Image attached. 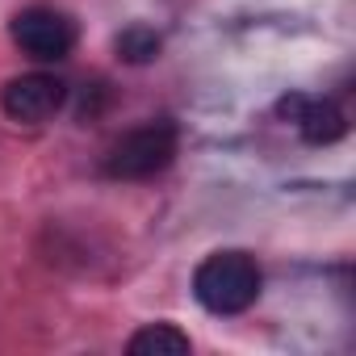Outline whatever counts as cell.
<instances>
[{
    "label": "cell",
    "mask_w": 356,
    "mask_h": 356,
    "mask_svg": "<svg viewBox=\"0 0 356 356\" xmlns=\"http://www.w3.org/2000/svg\"><path fill=\"white\" fill-rule=\"evenodd\" d=\"M260 264L248 252H214L193 273V298L210 314H243L260 298Z\"/></svg>",
    "instance_id": "6da1fadb"
},
{
    "label": "cell",
    "mask_w": 356,
    "mask_h": 356,
    "mask_svg": "<svg viewBox=\"0 0 356 356\" xmlns=\"http://www.w3.org/2000/svg\"><path fill=\"white\" fill-rule=\"evenodd\" d=\"M176 147H181V134H176V126L168 118L143 122L109 147L105 176H113V181H151V176H159L176 159Z\"/></svg>",
    "instance_id": "7a4b0ae2"
},
{
    "label": "cell",
    "mask_w": 356,
    "mask_h": 356,
    "mask_svg": "<svg viewBox=\"0 0 356 356\" xmlns=\"http://www.w3.org/2000/svg\"><path fill=\"white\" fill-rule=\"evenodd\" d=\"M9 34L38 63H59V59H67L76 51V22L67 13H59V9H47V5L22 9L9 22Z\"/></svg>",
    "instance_id": "3957f363"
},
{
    "label": "cell",
    "mask_w": 356,
    "mask_h": 356,
    "mask_svg": "<svg viewBox=\"0 0 356 356\" xmlns=\"http://www.w3.org/2000/svg\"><path fill=\"white\" fill-rule=\"evenodd\" d=\"M63 105H67V84L51 72H26V76H13L0 88V109H5V118L26 122V126L51 122Z\"/></svg>",
    "instance_id": "277c9868"
},
{
    "label": "cell",
    "mask_w": 356,
    "mask_h": 356,
    "mask_svg": "<svg viewBox=\"0 0 356 356\" xmlns=\"http://www.w3.org/2000/svg\"><path fill=\"white\" fill-rule=\"evenodd\" d=\"M277 118L289 122V126L302 134V143H310V147H331V143H339V138L348 134L343 109H339L335 101H327V97L289 92V97L277 101Z\"/></svg>",
    "instance_id": "5b68a950"
},
{
    "label": "cell",
    "mask_w": 356,
    "mask_h": 356,
    "mask_svg": "<svg viewBox=\"0 0 356 356\" xmlns=\"http://www.w3.org/2000/svg\"><path fill=\"white\" fill-rule=\"evenodd\" d=\"M126 352L130 356H185V352H193V339L172 323H147L130 335Z\"/></svg>",
    "instance_id": "8992f818"
},
{
    "label": "cell",
    "mask_w": 356,
    "mask_h": 356,
    "mask_svg": "<svg viewBox=\"0 0 356 356\" xmlns=\"http://www.w3.org/2000/svg\"><path fill=\"white\" fill-rule=\"evenodd\" d=\"M159 34L151 30V26H126L122 34H118V55L126 59V63H134V67H143V63H151V59H159Z\"/></svg>",
    "instance_id": "52a82bcc"
}]
</instances>
